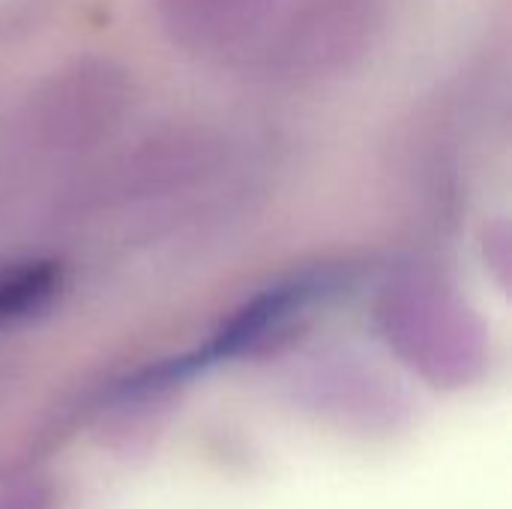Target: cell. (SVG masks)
Masks as SVG:
<instances>
[{
  "instance_id": "2",
  "label": "cell",
  "mask_w": 512,
  "mask_h": 509,
  "mask_svg": "<svg viewBox=\"0 0 512 509\" xmlns=\"http://www.w3.org/2000/svg\"><path fill=\"white\" fill-rule=\"evenodd\" d=\"M60 288V270L51 261H30L0 273V327L42 309Z\"/></svg>"
},
{
  "instance_id": "1",
  "label": "cell",
  "mask_w": 512,
  "mask_h": 509,
  "mask_svg": "<svg viewBox=\"0 0 512 509\" xmlns=\"http://www.w3.org/2000/svg\"><path fill=\"white\" fill-rule=\"evenodd\" d=\"M306 294H309L306 285H285V288H273V291L255 297L249 306H243L228 321V327H222V333L210 342V348L201 354V360L231 357V354L243 351L255 339H261L267 330H273L279 321H285L306 300Z\"/></svg>"
}]
</instances>
